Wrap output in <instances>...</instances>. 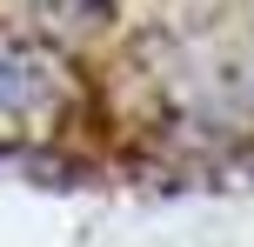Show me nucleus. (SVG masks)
<instances>
[{
    "label": "nucleus",
    "instance_id": "nucleus-1",
    "mask_svg": "<svg viewBox=\"0 0 254 247\" xmlns=\"http://www.w3.org/2000/svg\"><path fill=\"white\" fill-rule=\"evenodd\" d=\"M47 94H54V74H47L40 53H7L0 60V107L7 114H34Z\"/></svg>",
    "mask_w": 254,
    "mask_h": 247
},
{
    "label": "nucleus",
    "instance_id": "nucleus-2",
    "mask_svg": "<svg viewBox=\"0 0 254 247\" xmlns=\"http://www.w3.org/2000/svg\"><path fill=\"white\" fill-rule=\"evenodd\" d=\"M107 7L114 0H40V13L61 27H94V20H107Z\"/></svg>",
    "mask_w": 254,
    "mask_h": 247
}]
</instances>
